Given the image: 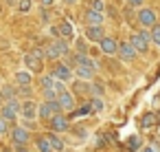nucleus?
I'll list each match as a JSON object with an SVG mask.
<instances>
[{
  "label": "nucleus",
  "instance_id": "nucleus-32",
  "mask_svg": "<svg viewBox=\"0 0 160 152\" xmlns=\"http://www.w3.org/2000/svg\"><path fill=\"white\" fill-rule=\"evenodd\" d=\"M40 5H42L44 9H48V7H53V5H55V0H40Z\"/></svg>",
  "mask_w": 160,
  "mask_h": 152
},
{
  "label": "nucleus",
  "instance_id": "nucleus-20",
  "mask_svg": "<svg viewBox=\"0 0 160 152\" xmlns=\"http://www.w3.org/2000/svg\"><path fill=\"white\" fill-rule=\"evenodd\" d=\"M57 31H59V38H64V40H72V35H75V31H72V24H70L68 20H64V22L57 27Z\"/></svg>",
  "mask_w": 160,
  "mask_h": 152
},
{
  "label": "nucleus",
  "instance_id": "nucleus-23",
  "mask_svg": "<svg viewBox=\"0 0 160 152\" xmlns=\"http://www.w3.org/2000/svg\"><path fill=\"white\" fill-rule=\"evenodd\" d=\"M55 82H57V79H55L51 73H48V75H42V77H40V88H42V90H44V88H53Z\"/></svg>",
  "mask_w": 160,
  "mask_h": 152
},
{
  "label": "nucleus",
  "instance_id": "nucleus-6",
  "mask_svg": "<svg viewBox=\"0 0 160 152\" xmlns=\"http://www.w3.org/2000/svg\"><path fill=\"white\" fill-rule=\"evenodd\" d=\"M51 75L55 77V79H59V82H70L72 77H75V71H72V66H68V64H64V62H57L55 66H53V71H51Z\"/></svg>",
  "mask_w": 160,
  "mask_h": 152
},
{
  "label": "nucleus",
  "instance_id": "nucleus-31",
  "mask_svg": "<svg viewBox=\"0 0 160 152\" xmlns=\"http://www.w3.org/2000/svg\"><path fill=\"white\" fill-rule=\"evenodd\" d=\"M13 150L16 152H27V143H13Z\"/></svg>",
  "mask_w": 160,
  "mask_h": 152
},
{
  "label": "nucleus",
  "instance_id": "nucleus-16",
  "mask_svg": "<svg viewBox=\"0 0 160 152\" xmlns=\"http://www.w3.org/2000/svg\"><path fill=\"white\" fill-rule=\"evenodd\" d=\"M116 55H118L123 62H134L138 53L134 51V46H132L129 40H127V42H118V53H116Z\"/></svg>",
  "mask_w": 160,
  "mask_h": 152
},
{
  "label": "nucleus",
  "instance_id": "nucleus-17",
  "mask_svg": "<svg viewBox=\"0 0 160 152\" xmlns=\"http://www.w3.org/2000/svg\"><path fill=\"white\" fill-rule=\"evenodd\" d=\"M83 20H86V27H97V24H103L105 22V16L94 11V9H88L83 14Z\"/></svg>",
  "mask_w": 160,
  "mask_h": 152
},
{
  "label": "nucleus",
  "instance_id": "nucleus-37",
  "mask_svg": "<svg viewBox=\"0 0 160 152\" xmlns=\"http://www.w3.org/2000/svg\"><path fill=\"white\" fill-rule=\"evenodd\" d=\"M0 84H2V79H0Z\"/></svg>",
  "mask_w": 160,
  "mask_h": 152
},
{
  "label": "nucleus",
  "instance_id": "nucleus-11",
  "mask_svg": "<svg viewBox=\"0 0 160 152\" xmlns=\"http://www.w3.org/2000/svg\"><path fill=\"white\" fill-rule=\"evenodd\" d=\"M22 62H24V71H29V73H42V68H44V60L35 57L33 53H27L22 57Z\"/></svg>",
  "mask_w": 160,
  "mask_h": 152
},
{
  "label": "nucleus",
  "instance_id": "nucleus-22",
  "mask_svg": "<svg viewBox=\"0 0 160 152\" xmlns=\"http://www.w3.org/2000/svg\"><path fill=\"white\" fill-rule=\"evenodd\" d=\"M94 73H97V71H92V68H86V66H75V75H77L79 79H86V82H88V79H92V77H94Z\"/></svg>",
  "mask_w": 160,
  "mask_h": 152
},
{
  "label": "nucleus",
  "instance_id": "nucleus-3",
  "mask_svg": "<svg viewBox=\"0 0 160 152\" xmlns=\"http://www.w3.org/2000/svg\"><path fill=\"white\" fill-rule=\"evenodd\" d=\"M20 108H22L20 97H16V99H11V101H5L2 108H0V117L7 119L11 126H16V119L20 117Z\"/></svg>",
  "mask_w": 160,
  "mask_h": 152
},
{
  "label": "nucleus",
  "instance_id": "nucleus-13",
  "mask_svg": "<svg viewBox=\"0 0 160 152\" xmlns=\"http://www.w3.org/2000/svg\"><path fill=\"white\" fill-rule=\"evenodd\" d=\"M72 66H86V68H92V71L99 68L97 60L90 57L88 53H72Z\"/></svg>",
  "mask_w": 160,
  "mask_h": 152
},
{
  "label": "nucleus",
  "instance_id": "nucleus-2",
  "mask_svg": "<svg viewBox=\"0 0 160 152\" xmlns=\"http://www.w3.org/2000/svg\"><path fill=\"white\" fill-rule=\"evenodd\" d=\"M129 44L134 46V51H136L138 55H147V51H149V44H151V33H149V29L136 31V33L129 38Z\"/></svg>",
  "mask_w": 160,
  "mask_h": 152
},
{
  "label": "nucleus",
  "instance_id": "nucleus-4",
  "mask_svg": "<svg viewBox=\"0 0 160 152\" xmlns=\"http://www.w3.org/2000/svg\"><path fill=\"white\" fill-rule=\"evenodd\" d=\"M62 112V108H59V104H57V99H44L40 106H38V119L40 121H48L51 117H55V115H59Z\"/></svg>",
  "mask_w": 160,
  "mask_h": 152
},
{
  "label": "nucleus",
  "instance_id": "nucleus-12",
  "mask_svg": "<svg viewBox=\"0 0 160 152\" xmlns=\"http://www.w3.org/2000/svg\"><path fill=\"white\" fill-rule=\"evenodd\" d=\"M99 51L103 55H116L118 53V40L112 38V35H105L101 42H99Z\"/></svg>",
  "mask_w": 160,
  "mask_h": 152
},
{
  "label": "nucleus",
  "instance_id": "nucleus-34",
  "mask_svg": "<svg viewBox=\"0 0 160 152\" xmlns=\"http://www.w3.org/2000/svg\"><path fill=\"white\" fill-rule=\"evenodd\" d=\"M142 152H158V150H156L153 145H145V148H142Z\"/></svg>",
  "mask_w": 160,
  "mask_h": 152
},
{
  "label": "nucleus",
  "instance_id": "nucleus-26",
  "mask_svg": "<svg viewBox=\"0 0 160 152\" xmlns=\"http://www.w3.org/2000/svg\"><path fill=\"white\" fill-rule=\"evenodd\" d=\"M31 7H33L31 0H18V14H29Z\"/></svg>",
  "mask_w": 160,
  "mask_h": 152
},
{
  "label": "nucleus",
  "instance_id": "nucleus-38",
  "mask_svg": "<svg viewBox=\"0 0 160 152\" xmlns=\"http://www.w3.org/2000/svg\"><path fill=\"white\" fill-rule=\"evenodd\" d=\"M0 152H2V150H0Z\"/></svg>",
  "mask_w": 160,
  "mask_h": 152
},
{
  "label": "nucleus",
  "instance_id": "nucleus-29",
  "mask_svg": "<svg viewBox=\"0 0 160 152\" xmlns=\"http://www.w3.org/2000/svg\"><path fill=\"white\" fill-rule=\"evenodd\" d=\"M138 145H140V141H138V137H132V139L127 141V148H129V150H138Z\"/></svg>",
  "mask_w": 160,
  "mask_h": 152
},
{
  "label": "nucleus",
  "instance_id": "nucleus-30",
  "mask_svg": "<svg viewBox=\"0 0 160 152\" xmlns=\"http://www.w3.org/2000/svg\"><path fill=\"white\" fill-rule=\"evenodd\" d=\"M77 53H88V49H86V42H83V40H77Z\"/></svg>",
  "mask_w": 160,
  "mask_h": 152
},
{
  "label": "nucleus",
  "instance_id": "nucleus-25",
  "mask_svg": "<svg viewBox=\"0 0 160 152\" xmlns=\"http://www.w3.org/2000/svg\"><path fill=\"white\" fill-rule=\"evenodd\" d=\"M149 33H151V42L160 49V24H153V27L149 29Z\"/></svg>",
  "mask_w": 160,
  "mask_h": 152
},
{
  "label": "nucleus",
  "instance_id": "nucleus-5",
  "mask_svg": "<svg viewBox=\"0 0 160 152\" xmlns=\"http://www.w3.org/2000/svg\"><path fill=\"white\" fill-rule=\"evenodd\" d=\"M136 20H138V24L142 29H151L153 24H158V14L153 9H149V7H140L138 14H136Z\"/></svg>",
  "mask_w": 160,
  "mask_h": 152
},
{
  "label": "nucleus",
  "instance_id": "nucleus-36",
  "mask_svg": "<svg viewBox=\"0 0 160 152\" xmlns=\"http://www.w3.org/2000/svg\"><path fill=\"white\" fill-rule=\"evenodd\" d=\"M2 104H5V99H2V97H0V108H2Z\"/></svg>",
  "mask_w": 160,
  "mask_h": 152
},
{
  "label": "nucleus",
  "instance_id": "nucleus-1",
  "mask_svg": "<svg viewBox=\"0 0 160 152\" xmlns=\"http://www.w3.org/2000/svg\"><path fill=\"white\" fill-rule=\"evenodd\" d=\"M68 51H70L68 40H64V38H55V40L44 49V57H48V60H59V57L68 55Z\"/></svg>",
  "mask_w": 160,
  "mask_h": 152
},
{
  "label": "nucleus",
  "instance_id": "nucleus-7",
  "mask_svg": "<svg viewBox=\"0 0 160 152\" xmlns=\"http://www.w3.org/2000/svg\"><path fill=\"white\" fill-rule=\"evenodd\" d=\"M57 104H59L62 112H72V110L77 108V97H75V93H72V90H68V88H66L64 93H59Z\"/></svg>",
  "mask_w": 160,
  "mask_h": 152
},
{
  "label": "nucleus",
  "instance_id": "nucleus-28",
  "mask_svg": "<svg viewBox=\"0 0 160 152\" xmlns=\"http://www.w3.org/2000/svg\"><path fill=\"white\" fill-rule=\"evenodd\" d=\"M90 9H94V11L103 14V9H105V5H103V0H92V3H90Z\"/></svg>",
  "mask_w": 160,
  "mask_h": 152
},
{
  "label": "nucleus",
  "instance_id": "nucleus-9",
  "mask_svg": "<svg viewBox=\"0 0 160 152\" xmlns=\"http://www.w3.org/2000/svg\"><path fill=\"white\" fill-rule=\"evenodd\" d=\"M9 137H11V143H27V145H29V141H31V130L16 123V126H11Z\"/></svg>",
  "mask_w": 160,
  "mask_h": 152
},
{
  "label": "nucleus",
  "instance_id": "nucleus-24",
  "mask_svg": "<svg viewBox=\"0 0 160 152\" xmlns=\"http://www.w3.org/2000/svg\"><path fill=\"white\" fill-rule=\"evenodd\" d=\"M90 108H92V112H101V110L105 108V104H103L101 97H92V99H90Z\"/></svg>",
  "mask_w": 160,
  "mask_h": 152
},
{
  "label": "nucleus",
  "instance_id": "nucleus-33",
  "mask_svg": "<svg viewBox=\"0 0 160 152\" xmlns=\"http://www.w3.org/2000/svg\"><path fill=\"white\" fill-rule=\"evenodd\" d=\"M127 3H129L132 7H140V5L145 3V0H127Z\"/></svg>",
  "mask_w": 160,
  "mask_h": 152
},
{
  "label": "nucleus",
  "instance_id": "nucleus-14",
  "mask_svg": "<svg viewBox=\"0 0 160 152\" xmlns=\"http://www.w3.org/2000/svg\"><path fill=\"white\" fill-rule=\"evenodd\" d=\"M83 38H86L88 42H97V44H99V42L105 38V29H103V24H97V27H86Z\"/></svg>",
  "mask_w": 160,
  "mask_h": 152
},
{
  "label": "nucleus",
  "instance_id": "nucleus-8",
  "mask_svg": "<svg viewBox=\"0 0 160 152\" xmlns=\"http://www.w3.org/2000/svg\"><path fill=\"white\" fill-rule=\"evenodd\" d=\"M48 128H51V132L62 134V132L70 130V119H68L64 112H59V115H55V117H51V119H48Z\"/></svg>",
  "mask_w": 160,
  "mask_h": 152
},
{
  "label": "nucleus",
  "instance_id": "nucleus-18",
  "mask_svg": "<svg viewBox=\"0 0 160 152\" xmlns=\"http://www.w3.org/2000/svg\"><path fill=\"white\" fill-rule=\"evenodd\" d=\"M0 97H2L5 101H11L18 97V88L13 84H0Z\"/></svg>",
  "mask_w": 160,
  "mask_h": 152
},
{
  "label": "nucleus",
  "instance_id": "nucleus-19",
  "mask_svg": "<svg viewBox=\"0 0 160 152\" xmlns=\"http://www.w3.org/2000/svg\"><path fill=\"white\" fill-rule=\"evenodd\" d=\"M48 137V143H51V148H53V152H64V148H66V143H64V139L57 134V132H48L46 134Z\"/></svg>",
  "mask_w": 160,
  "mask_h": 152
},
{
  "label": "nucleus",
  "instance_id": "nucleus-35",
  "mask_svg": "<svg viewBox=\"0 0 160 152\" xmlns=\"http://www.w3.org/2000/svg\"><path fill=\"white\" fill-rule=\"evenodd\" d=\"M64 3H66V5H75V3H77V0H64Z\"/></svg>",
  "mask_w": 160,
  "mask_h": 152
},
{
  "label": "nucleus",
  "instance_id": "nucleus-27",
  "mask_svg": "<svg viewBox=\"0 0 160 152\" xmlns=\"http://www.w3.org/2000/svg\"><path fill=\"white\" fill-rule=\"evenodd\" d=\"M9 130H11V123H9L7 119H2V117H0V137L9 134Z\"/></svg>",
  "mask_w": 160,
  "mask_h": 152
},
{
  "label": "nucleus",
  "instance_id": "nucleus-15",
  "mask_svg": "<svg viewBox=\"0 0 160 152\" xmlns=\"http://www.w3.org/2000/svg\"><path fill=\"white\" fill-rule=\"evenodd\" d=\"M13 86L16 88H31L33 86V73L29 71H18L13 75Z\"/></svg>",
  "mask_w": 160,
  "mask_h": 152
},
{
  "label": "nucleus",
  "instance_id": "nucleus-21",
  "mask_svg": "<svg viewBox=\"0 0 160 152\" xmlns=\"http://www.w3.org/2000/svg\"><path fill=\"white\" fill-rule=\"evenodd\" d=\"M35 148H38V152H53V148H51L46 134H40V137L35 139Z\"/></svg>",
  "mask_w": 160,
  "mask_h": 152
},
{
  "label": "nucleus",
  "instance_id": "nucleus-10",
  "mask_svg": "<svg viewBox=\"0 0 160 152\" xmlns=\"http://www.w3.org/2000/svg\"><path fill=\"white\" fill-rule=\"evenodd\" d=\"M38 101H33V99H24L22 101V108H20V117L24 119V121H35L38 119Z\"/></svg>",
  "mask_w": 160,
  "mask_h": 152
}]
</instances>
